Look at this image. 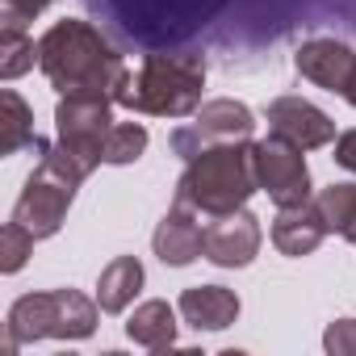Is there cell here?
<instances>
[{"label": "cell", "instance_id": "1", "mask_svg": "<svg viewBox=\"0 0 356 356\" xmlns=\"http://www.w3.org/2000/svg\"><path fill=\"white\" fill-rule=\"evenodd\" d=\"M38 67L59 92H105L122 101L130 84L126 59L97 26L80 17H63L38 38Z\"/></svg>", "mask_w": 356, "mask_h": 356}, {"label": "cell", "instance_id": "2", "mask_svg": "<svg viewBox=\"0 0 356 356\" xmlns=\"http://www.w3.org/2000/svg\"><path fill=\"white\" fill-rule=\"evenodd\" d=\"M260 189L256 181V155L248 138L235 143H206L197 155H189L181 181H176V206H189L197 214H235L252 202Z\"/></svg>", "mask_w": 356, "mask_h": 356}, {"label": "cell", "instance_id": "3", "mask_svg": "<svg viewBox=\"0 0 356 356\" xmlns=\"http://www.w3.org/2000/svg\"><path fill=\"white\" fill-rule=\"evenodd\" d=\"M113 97L105 92H59L55 105V130L59 143L42 155L51 168H59L67 181L84 185L105 163V138L113 130Z\"/></svg>", "mask_w": 356, "mask_h": 356}, {"label": "cell", "instance_id": "4", "mask_svg": "<svg viewBox=\"0 0 356 356\" xmlns=\"http://www.w3.org/2000/svg\"><path fill=\"white\" fill-rule=\"evenodd\" d=\"M202 88H206L202 55H147L118 105L151 118H189L202 109Z\"/></svg>", "mask_w": 356, "mask_h": 356}, {"label": "cell", "instance_id": "5", "mask_svg": "<svg viewBox=\"0 0 356 356\" xmlns=\"http://www.w3.org/2000/svg\"><path fill=\"white\" fill-rule=\"evenodd\" d=\"M76 189H80L76 181H67V176L59 168H51L47 159H38V168L30 172V181H26L17 206H13V218L34 239H51V235H59V227H63V218H67V210L76 202Z\"/></svg>", "mask_w": 356, "mask_h": 356}, {"label": "cell", "instance_id": "6", "mask_svg": "<svg viewBox=\"0 0 356 356\" xmlns=\"http://www.w3.org/2000/svg\"><path fill=\"white\" fill-rule=\"evenodd\" d=\"M252 155H256V181H260V189L281 210L310 202V168H306L302 147H293L281 134H268V138L252 143Z\"/></svg>", "mask_w": 356, "mask_h": 356}, {"label": "cell", "instance_id": "7", "mask_svg": "<svg viewBox=\"0 0 356 356\" xmlns=\"http://www.w3.org/2000/svg\"><path fill=\"white\" fill-rule=\"evenodd\" d=\"M252 130H256V113H252L243 101L218 97V101H206V105L193 113V126L172 130V147L189 159V155H197L206 143H235V138H252Z\"/></svg>", "mask_w": 356, "mask_h": 356}, {"label": "cell", "instance_id": "8", "mask_svg": "<svg viewBox=\"0 0 356 356\" xmlns=\"http://www.w3.org/2000/svg\"><path fill=\"white\" fill-rule=\"evenodd\" d=\"M264 243L260 218L252 210H235V214H218L206 227V260L218 268H248L256 260Z\"/></svg>", "mask_w": 356, "mask_h": 356}, {"label": "cell", "instance_id": "9", "mask_svg": "<svg viewBox=\"0 0 356 356\" xmlns=\"http://www.w3.org/2000/svg\"><path fill=\"white\" fill-rule=\"evenodd\" d=\"M264 122H268V134H281V138H289L302 151L335 143V122L318 105H310L302 97H277V101H268Z\"/></svg>", "mask_w": 356, "mask_h": 356}, {"label": "cell", "instance_id": "10", "mask_svg": "<svg viewBox=\"0 0 356 356\" xmlns=\"http://www.w3.org/2000/svg\"><path fill=\"white\" fill-rule=\"evenodd\" d=\"M293 67H298L302 80H310V84L327 88V92L343 97V88H348V80L356 72V51L343 47V42H335V38H310V42L298 47Z\"/></svg>", "mask_w": 356, "mask_h": 356}, {"label": "cell", "instance_id": "11", "mask_svg": "<svg viewBox=\"0 0 356 356\" xmlns=\"http://www.w3.org/2000/svg\"><path fill=\"white\" fill-rule=\"evenodd\" d=\"M151 252H155L163 264H172V268H185V264H193L197 256H206V227L197 222V210L172 206V210L159 218L155 235H151Z\"/></svg>", "mask_w": 356, "mask_h": 356}, {"label": "cell", "instance_id": "12", "mask_svg": "<svg viewBox=\"0 0 356 356\" xmlns=\"http://www.w3.org/2000/svg\"><path fill=\"white\" fill-rule=\"evenodd\" d=\"M55 323H59V310H55V289L47 293H26L9 306V323H5V356H13L22 343H38V339H55Z\"/></svg>", "mask_w": 356, "mask_h": 356}, {"label": "cell", "instance_id": "13", "mask_svg": "<svg viewBox=\"0 0 356 356\" xmlns=\"http://www.w3.org/2000/svg\"><path fill=\"white\" fill-rule=\"evenodd\" d=\"M323 235H327V222H323V214L314 210V197L302 202V206H285V210L273 218V248H277L281 256H289V260L310 256V252L323 243Z\"/></svg>", "mask_w": 356, "mask_h": 356}, {"label": "cell", "instance_id": "14", "mask_svg": "<svg viewBox=\"0 0 356 356\" xmlns=\"http://www.w3.org/2000/svg\"><path fill=\"white\" fill-rule=\"evenodd\" d=\"M239 293L227 285H193L181 293V314L193 331H227L239 318Z\"/></svg>", "mask_w": 356, "mask_h": 356}, {"label": "cell", "instance_id": "15", "mask_svg": "<svg viewBox=\"0 0 356 356\" xmlns=\"http://www.w3.org/2000/svg\"><path fill=\"white\" fill-rule=\"evenodd\" d=\"M143 281H147V273H143V264H138L134 256H113V260L101 268V281H97V302H101V310H105V314H122V310L138 298Z\"/></svg>", "mask_w": 356, "mask_h": 356}, {"label": "cell", "instance_id": "16", "mask_svg": "<svg viewBox=\"0 0 356 356\" xmlns=\"http://www.w3.org/2000/svg\"><path fill=\"white\" fill-rule=\"evenodd\" d=\"M0 109H5V118H0V155H17L22 147H34L38 159H42L51 151V143L34 134V109L13 88L0 92Z\"/></svg>", "mask_w": 356, "mask_h": 356}, {"label": "cell", "instance_id": "17", "mask_svg": "<svg viewBox=\"0 0 356 356\" xmlns=\"http://www.w3.org/2000/svg\"><path fill=\"white\" fill-rule=\"evenodd\" d=\"M126 335L138 343V348H151V352H163L176 343V310L163 302V298H151L143 302L130 323H126Z\"/></svg>", "mask_w": 356, "mask_h": 356}, {"label": "cell", "instance_id": "18", "mask_svg": "<svg viewBox=\"0 0 356 356\" xmlns=\"http://www.w3.org/2000/svg\"><path fill=\"white\" fill-rule=\"evenodd\" d=\"M55 310H59L55 339H88V335L97 331V310H101V302L84 298L80 289H55Z\"/></svg>", "mask_w": 356, "mask_h": 356}, {"label": "cell", "instance_id": "19", "mask_svg": "<svg viewBox=\"0 0 356 356\" xmlns=\"http://www.w3.org/2000/svg\"><path fill=\"white\" fill-rule=\"evenodd\" d=\"M38 63V42L26 34V26H0V76L17 80Z\"/></svg>", "mask_w": 356, "mask_h": 356}, {"label": "cell", "instance_id": "20", "mask_svg": "<svg viewBox=\"0 0 356 356\" xmlns=\"http://www.w3.org/2000/svg\"><path fill=\"white\" fill-rule=\"evenodd\" d=\"M314 210L323 214V222H327V235H331V231H335V235H348V227L356 222V185L339 181V185H327V189H318V197H314Z\"/></svg>", "mask_w": 356, "mask_h": 356}, {"label": "cell", "instance_id": "21", "mask_svg": "<svg viewBox=\"0 0 356 356\" xmlns=\"http://www.w3.org/2000/svg\"><path fill=\"white\" fill-rule=\"evenodd\" d=\"M147 151V126L143 122H118L105 138V163H134Z\"/></svg>", "mask_w": 356, "mask_h": 356}, {"label": "cell", "instance_id": "22", "mask_svg": "<svg viewBox=\"0 0 356 356\" xmlns=\"http://www.w3.org/2000/svg\"><path fill=\"white\" fill-rule=\"evenodd\" d=\"M34 235L13 218V222H5V231H0V273H22L26 268V260H30V252H34Z\"/></svg>", "mask_w": 356, "mask_h": 356}, {"label": "cell", "instance_id": "23", "mask_svg": "<svg viewBox=\"0 0 356 356\" xmlns=\"http://www.w3.org/2000/svg\"><path fill=\"white\" fill-rule=\"evenodd\" d=\"M323 348L331 356H356V318H335L323 331Z\"/></svg>", "mask_w": 356, "mask_h": 356}, {"label": "cell", "instance_id": "24", "mask_svg": "<svg viewBox=\"0 0 356 356\" xmlns=\"http://www.w3.org/2000/svg\"><path fill=\"white\" fill-rule=\"evenodd\" d=\"M0 5H5V26H26L55 0H0Z\"/></svg>", "mask_w": 356, "mask_h": 356}, {"label": "cell", "instance_id": "25", "mask_svg": "<svg viewBox=\"0 0 356 356\" xmlns=\"http://www.w3.org/2000/svg\"><path fill=\"white\" fill-rule=\"evenodd\" d=\"M335 163L348 168V172H356V130H343L335 138Z\"/></svg>", "mask_w": 356, "mask_h": 356}, {"label": "cell", "instance_id": "26", "mask_svg": "<svg viewBox=\"0 0 356 356\" xmlns=\"http://www.w3.org/2000/svg\"><path fill=\"white\" fill-rule=\"evenodd\" d=\"M343 101L356 109V72H352V80H348V88H343Z\"/></svg>", "mask_w": 356, "mask_h": 356}, {"label": "cell", "instance_id": "27", "mask_svg": "<svg viewBox=\"0 0 356 356\" xmlns=\"http://www.w3.org/2000/svg\"><path fill=\"white\" fill-rule=\"evenodd\" d=\"M348 239H352V248H356V222H352V227H348Z\"/></svg>", "mask_w": 356, "mask_h": 356}]
</instances>
